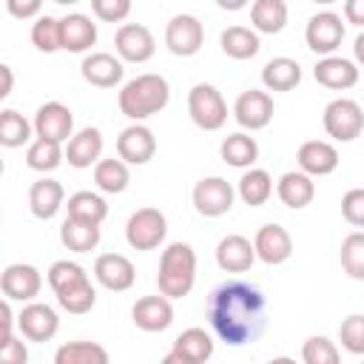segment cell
<instances>
[{"instance_id": "cell-1", "label": "cell", "mask_w": 364, "mask_h": 364, "mask_svg": "<svg viewBox=\"0 0 364 364\" xmlns=\"http://www.w3.org/2000/svg\"><path fill=\"white\" fill-rule=\"evenodd\" d=\"M208 321L228 347L253 344L267 327V299L256 284L228 279L208 299Z\"/></svg>"}, {"instance_id": "cell-2", "label": "cell", "mask_w": 364, "mask_h": 364, "mask_svg": "<svg viewBox=\"0 0 364 364\" xmlns=\"http://www.w3.org/2000/svg\"><path fill=\"white\" fill-rule=\"evenodd\" d=\"M168 100H171V85L162 74H136L119 88L117 105L128 119L142 122L159 114L168 105Z\"/></svg>"}, {"instance_id": "cell-3", "label": "cell", "mask_w": 364, "mask_h": 364, "mask_svg": "<svg viewBox=\"0 0 364 364\" xmlns=\"http://www.w3.org/2000/svg\"><path fill=\"white\" fill-rule=\"evenodd\" d=\"M196 282V253L188 242H171L159 256L156 287L168 299H182Z\"/></svg>"}, {"instance_id": "cell-4", "label": "cell", "mask_w": 364, "mask_h": 364, "mask_svg": "<svg viewBox=\"0 0 364 364\" xmlns=\"http://www.w3.org/2000/svg\"><path fill=\"white\" fill-rule=\"evenodd\" d=\"M188 114L196 128L202 131H219L228 122V102L222 91L210 82H196L188 91Z\"/></svg>"}, {"instance_id": "cell-5", "label": "cell", "mask_w": 364, "mask_h": 364, "mask_svg": "<svg viewBox=\"0 0 364 364\" xmlns=\"http://www.w3.org/2000/svg\"><path fill=\"white\" fill-rule=\"evenodd\" d=\"M321 122H324L327 136H333L336 142H353L364 131V111L355 100L338 97V100L327 102V108L321 114Z\"/></svg>"}, {"instance_id": "cell-6", "label": "cell", "mask_w": 364, "mask_h": 364, "mask_svg": "<svg viewBox=\"0 0 364 364\" xmlns=\"http://www.w3.org/2000/svg\"><path fill=\"white\" fill-rule=\"evenodd\" d=\"M168 219L159 208H139L125 222V242L134 250H154L165 242Z\"/></svg>"}, {"instance_id": "cell-7", "label": "cell", "mask_w": 364, "mask_h": 364, "mask_svg": "<svg viewBox=\"0 0 364 364\" xmlns=\"http://www.w3.org/2000/svg\"><path fill=\"white\" fill-rule=\"evenodd\" d=\"M193 208L196 213L208 216V219H216V216H225L230 208H233V199H236V191L228 179L222 176H205L193 185Z\"/></svg>"}, {"instance_id": "cell-8", "label": "cell", "mask_w": 364, "mask_h": 364, "mask_svg": "<svg viewBox=\"0 0 364 364\" xmlns=\"http://www.w3.org/2000/svg\"><path fill=\"white\" fill-rule=\"evenodd\" d=\"M304 40H307V48L321 54V57H333L336 48L341 46L344 40V23L336 11H318L307 20L304 26Z\"/></svg>"}, {"instance_id": "cell-9", "label": "cell", "mask_w": 364, "mask_h": 364, "mask_svg": "<svg viewBox=\"0 0 364 364\" xmlns=\"http://www.w3.org/2000/svg\"><path fill=\"white\" fill-rule=\"evenodd\" d=\"M205 43V26L193 14H173L165 26V46L176 57H193L199 54Z\"/></svg>"}, {"instance_id": "cell-10", "label": "cell", "mask_w": 364, "mask_h": 364, "mask_svg": "<svg viewBox=\"0 0 364 364\" xmlns=\"http://www.w3.org/2000/svg\"><path fill=\"white\" fill-rule=\"evenodd\" d=\"M114 48L122 63H148L156 51V40L142 23H122L114 34Z\"/></svg>"}, {"instance_id": "cell-11", "label": "cell", "mask_w": 364, "mask_h": 364, "mask_svg": "<svg viewBox=\"0 0 364 364\" xmlns=\"http://www.w3.org/2000/svg\"><path fill=\"white\" fill-rule=\"evenodd\" d=\"M233 119L245 131H262L273 119V97L262 88H247L233 102Z\"/></svg>"}, {"instance_id": "cell-12", "label": "cell", "mask_w": 364, "mask_h": 364, "mask_svg": "<svg viewBox=\"0 0 364 364\" xmlns=\"http://www.w3.org/2000/svg\"><path fill=\"white\" fill-rule=\"evenodd\" d=\"M34 134L37 139H51V142H68L74 136V114L68 105L51 100L43 102L34 114Z\"/></svg>"}, {"instance_id": "cell-13", "label": "cell", "mask_w": 364, "mask_h": 364, "mask_svg": "<svg viewBox=\"0 0 364 364\" xmlns=\"http://www.w3.org/2000/svg\"><path fill=\"white\" fill-rule=\"evenodd\" d=\"M156 154V136L148 125L142 122H131L128 128L119 131L117 136V156L125 165H145L151 162Z\"/></svg>"}, {"instance_id": "cell-14", "label": "cell", "mask_w": 364, "mask_h": 364, "mask_svg": "<svg viewBox=\"0 0 364 364\" xmlns=\"http://www.w3.org/2000/svg\"><path fill=\"white\" fill-rule=\"evenodd\" d=\"M17 330L28 341H51L60 330V316L43 301H28L17 316Z\"/></svg>"}, {"instance_id": "cell-15", "label": "cell", "mask_w": 364, "mask_h": 364, "mask_svg": "<svg viewBox=\"0 0 364 364\" xmlns=\"http://www.w3.org/2000/svg\"><path fill=\"white\" fill-rule=\"evenodd\" d=\"M40 287H43V276L34 264L14 262L0 276V290L9 301H34L40 296Z\"/></svg>"}, {"instance_id": "cell-16", "label": "cell", "mask_w": 364, "mask_h": 364, "mask_svg": "<svg viewBox=\"0 0 364 364\" xmlns=\"http://www.w3.org/2000/svg\"><path fill=\"white\" fill-rule=\"evenodd\" d=\"M94 279L105 290L122 293V290H131L134 287L136 270H134V262L128 256H122V253H102L94 262Z\"/></svg>"}, {"instance_id": "cell-17", "label": "cell", "mask_w": 364, "mask_h": 364, "mask_svg": "<svg viewBox=\"0 0 364 364\" xmlns=\"http://www.w3.org/2000/svg\"><path fill=\"white\" fill-rule=\"evenodd\" d=\"M131 318L139 330L145 333H162L173 324V304L168 296L156 293V296H142L134 301L131 307Z\"/></svg>"}, {"instance_id": "cell-18", "label": "cell", "mask_w": 364, "mask_h": 364, "mask_svg": "<svg viewBox=\"0 0 364 364\" xmlns=\"http://www.w3.org/2000/svg\"><path fill=\"white\" fill-rule=\"evenodd\" d=\"M80 74L88 85H97V88H114L122 82V74H125V65L119 57L108 54V51H91L82 57V65H80Z\"/></svg>"}, {"instance_id": "cell-19", "label": "cell", "mask_w": 364, "mask_h": 364, "mask_svg": "<svg viewBox=\"0 0 364 364\" xmlns=\"http://www.w3.org/2000/svg\"><path fill=\"white\" fill-rule=\"evenodd\" d=\"M256 262V247L247 236L242 233H228L219 239L216 245V264L225 270V273H245L250 270Z\"/></svg>"}, {"instance_id": "cell-20", "label": "cell", "mask_w": 364, "mask_h": 364, "mask_svg": "<svg viewBox=\"0 0 364 364\" xmlns=\"http://www.w3.org/2000/svg\"><path fill=\"white\" fill-rule=\"evenodd\" d=\"M253 247H256V259H262L264 264H282L293 253V239L282 225L270 222V225H262L256 230Z\"/></svg>"}, {"instance_id": "cell-21", "label": "cell", "mask_w": 364, "mask_h": 364, "mask_svg": "<svg viewBox=\"0 0 364 364\" xmlns=\"http://www.w3.org/2000/svg\"><path fill=\"white\" fill-rule=\"evenodd\" d=\"M296 159H299V171L307 176H327L338 168V151H336V145H330L324 139L301 142Z\"/></svg>"}, {"instance_id": "cell-22", "label": "cell", "mask_w": 364, "mask_h": 364, "mask_svg": "<svg viewBox=\"0 0 364 364\" xmlns=\"http://www.w3.org/2000/svg\"><path fill=\"white\" fill-rule=\"evenodd\" d=\"M313 77L318 85L324 88H333V91H347L358 82V68L353 60L347 57H321L316 65H313Z\"/></svg>"}, {"instance_id": "cell-23", "label": "cell", "mask_w": 364, "mask_h": 364, "mask_svg": "<svg viewBox=\"0 0 364 364\" xmlns=\"http://www.w3.org/2000/svg\"><path fill=\"white\" fill-rule=\"evenodd\" d=\"M60 40H63V51L71 54H82L97 43V23H91L88 14H65L60 17Z\"/></svg>"}, {"instance_id": "cell-24", "label": "cell", "mask_w": 364, "mask_h": 364, "mask_svg": "<svg viewBox=\"0 0 364 364\" xmlns=\"http://www.w3.org/2000/svg\"><path fill=\"white\" fill-rule=\"evenodd\" d=\"M100 154H102V134L100 128H80L68 145H65V159L71 168H91L100 162Z\"/></svg>"}, {"instance_id": "cell-25", "label": "cell", "mask_w": 364, "mask_h": 364, "mask_svg": "<svg viewBox=\"0 0 364 364\" xmlns=\"http://www.w3.org/2000/svg\"><path fill=\"white\" fill-rule=\"evenodd\" d=\"M276 196L282 199V205H287L293 210H301V208H307L313 202L316 182H313V176H307L301 171H287L276 182Z\"/></svg>"}, {"instance_id": "cell-26", "label": "cell", "mask_w": 364, "mask_h": 364, "mask_svg": "<svg viewBox=\"0 0 364 364\" xmlns=\"http://www.w3.org/2000/svg\"><path fill=\"white\" fill-rule=\"evenodd\" d=\"M63 199H65V191L57 179L43 176L28 188V208L37 219H54L57 210L63 208Z\"/></svg>"}, {"instance_id": "cell-27", "label": "cell", "mask_w": 364, "mask_h": 364, "mask_svg": "<svg viewBox=\"0 0 364 364\" xmlns=\"http://www.w3.org/2000/svg\"><path fill=\"white\" fill-rule=\"evenodd\" d=\"M301 82V65L293 57H273L262 68V85L267 91H293Z\"/></svg>"}, {"instance_id": "cell-28", "label": "cell", "mask_w": 364, "mask_h": 364, "mask_svg": "<svg viewBox=\"0 0 364 364\" xmlns=\"http://www.w3.org/2000/svg\"><path fill=\"white\" fill-rule=\"evenodd\" d=\"M250 23L256 34H279L287 26V3L284 0H256L250 6Z\"/></svg>"}, {"instance_id": "cell-29", "label": "cell", "mask_w": 364, "mask_h": 364, "mask_svg": "<svg viewBox=\"0 0 364 364\" xmlns=\"http://www.w3.org/2000/svg\"><path fill=\"white\" fill-rule=\"evenodd\" d=\"M222 159L230 165V168H253V162L259 159V142L245 134V131H236L230 136L222 139V148H219Z\"/></svg>"}, {"instance_id": "cell-30", "label": "cell", "mask_w": 364, "mask_h": 364, "mask_svg": "<svg viewBox=\"0 0 364 364\" xmlns=\"http://www.w3.org/2000/svg\"><path fill=\"white\" fill-rule=\"evenodd\" d=\"M173 353H179L182 358H188L191 364H205L213 355V338L210 333H205L202 327H188L173 338Z\"/></svg>"}, {"instance_id": "cell-31", "label": "cell", "mask_w": 364, "mask_h": 364, "mask_svg": "<svg viewBox=\"0 0 364 364\" xmlns=\"http://www.w3.org/2000/svg\"><path fill=\"white\" fill-rule=\"evenodd\" d=\"M54 364H111V355L97 341H65L54 353Z\"/></svg>"}, {"instance_id": "cell-32", "label": "cell", "mask_w": 364, "mask_h": 364, "mask_svg": "<svg viewBox=\"0 0 364 364\" xmlns=\"http://www.w3.org/2000/svg\"><path fill=\"white\" fill-rule=\"evenodd\" d=\"M222 43V51L230 57V60H250L259 54L262 43H259V34L247 26H228L219 37Z\"/></svg>"}, {"instance_id": "cell-33", "label": "cell", "mask_w": 364, "mask_h": 364, "mask_svg": "<svg viewBox=\"0 0 364 364\" xmlns=\"http://www.w3.org/2000/svg\"><path fill=\"white\" fill-rule=\"evenodd\" d=\"M60 242L74 253H88L100 245V225L65 216V222L60 228Z\"/></svg>"}, {"instance_id": "cell-34", "label": "cell", "mask_w": 364, "mask_h": 364, "mask_svg": "<svg viewBox=\"0 0 364 364\" xmlns=\"http://www.w3.org/2000/svg\"><path fill=\"white\" fill-rule=\"evenodd\" d=\"M236 193H239V199L245 205L259 208L273 196V179H270V173L264 168H250V171L242 173L239 185H236Z\"/></svg>"}, {"instance_id": "cell-35", "label": "cell", "mask_w": 364, "mask_h": 364, "mask_svg": "<svg viewBox=\"0 0 364 364\" xmlns=\"http://www.w3.org/2000/svg\"><path fill=\"white\" fill-rule=\"evenodd\" d=\"M94 182H97V188L102 191V193H122L125 188H128V182H131V173H128V165L117 156H111V159H100L97 165H94Z\"/></svg>"}, {"instance_id": "cell-36", "label": "cell", "mask_w": 364, "mask_h": 364, "mask_svg": "<svg viewBox=\"0 0 364 364\" xmlns=\"http://www.w3.org/2000/svg\"><path fill=\"white\" fill-rule=\"evenodd\" d=\"M68 216L71 219H82V222H94V225H102V219L108 216V205L100 193H91V191H77L68 196Z\"/></svg>"}, {"instance_id": "cell-37", "label": "cell", "mask_w": 364, "mask_h": 364, "mask_svg": "<svg viewBox=\"0 0 364 364\" xmlns=\"http://www.w3.org/2000/svg\"><path fill=\"white\" fill-rule=\"evenodd\" d=\"M34 122H28L23 114H17L14 108H3L0 111V145L3 148H20L31 139Z\"/></svg>"}, {"instance_id": "cell-38", "label": "cell", "mask_w": 364, "mask_h": 364, "mask_svg": "<svg viewBox=\"0 0 364 364\" xmlns=\"http://www.w3.org/2000/svg\"><path fill=\"white\" fill-rule=\"evenodd\" d=\"M63 159H65L63 145L60 142H51V139H34L28 145V151H26V165L31 171H40V173L60 168Z\"/></svg>"}, {"instance_id": "cell-39", "label": "cell", "mask_w": 364, "mask_h": 364, "mask_svg": "<svg viewBox=\"0 0 364 364\" xmlns=\"http://www.w3.org/2000/svg\"><path fill=\"white\" fill-rule=\"evenodd\" d=\"M46 279H48L54 296H57V293H65V290H74V287H80V284H85V282H91L88 273H85V267L77 264V262H68V259L54 262V264L48 267V276H46Z\"/></svg>"}, {"instance_id": "cell-40", "label": "cell", "mask_w": 364, "mask_h": 364, "mask_svg": "<svg viewBox=\"0 0 364 364\" xmlns=\"http://www.w3.org/2000/svg\"><path fill=\"white\" fill-rule=\"evenodd\" d=\"M338 259H341V267L350 279L364 282V230H353L341 239Z\"/></svg>"}, {"instance_id": "cell-41", "label": "cell", "mask_w": 364, "mask_h": 364, "mask_svg": "<svg viewBox=\"0 0 364 364\" xmlns=\"http://www.w3.org/2000/svg\"><path fill=\"white\" fill-rule=\"evenodd\" d=\"M31 43L37 51H46V54H54L63 48V40H60V20L51 17V14H40L31 26Z\"/></svg>"}, {"instance_id": "cell-42", "label": "cell", "mask_w": 364, "mask_h": 364, "mask_svg": "<svg viewBox=\"0 0 364 364\" xmlns=\"http://www.w3.org/2000/svg\"><path fill=\"white\" fill-rule=\"evenodd\" d=\"M301 364H341V353L327 336H310L301 344Z\"/></svg>"}, {"instance_id": "cell-43", "label": "cell", "mask_w": 364, "mask_h": 364, "mask_svg": "<svg viewBox=\"0 0 364 364\" xmlns=\"http://www.w3.org/2000/svg\"><path fill=\"white\" fill-rule=\"evenodd\" d=\"M57 304L65 310V313H74V316H82L88 313L94 304H97V290L91 282L74 287V290H65V293H57Z\"/></svg>"}, {"instance_id": "cell-44", "label": "cell", "mask_w": 364, "mask_h": 364, "mask_svg": "<svg viewBox=\"0 0 364 364\" xmlns=\"http://www.w3.org/2000/svg\"><path fill=\"white\" fill-rule=\"evenodd\" d=\"M338 341L347 353L364 355V313H350L338 327Z\"/></svg>"}, {"instance_id": "cell-45", "label": "cell", "mask_w": 364, "mask_h": 364, "mask_svg": "<svg viewBox=\"0 0 364 364\" xmlns=\"http://www.w3.org/2000/svg\"><path fill=\"white\" fill-rule=\"evenodd\" d=\"M91 11L102 23H122L131 14V0H91Z\"/></svg>"}, {"instance_id": "cell-46", "label": "cell", "mask_w": 364, "mask_h": 364, "mask_svg": "<svg viewBox=\"0 0 364 364\" xmlns=\"http://www.w3.org/2000/svg\"><path fill=\"white\" fill-rule=\"evenodd\" d=\"M341 216L355 225V228H364V188H350L344 196H341Z\"/></svg>"}, {"instance_id": "cell-47", "label": "cell", "mask_w": 364, "mask_h": 364, "mask_svg": "<svg viewBox=\"0 0 364 364\" xmlns=\"http://www.w3.org/2000/svg\"><path fill=\"white\" fill-rule=\"evenodd\" d=\"M0 364H28V347L14 333H6L0 341Z\"/></svg>"}, {"instance_id": "cell-48", "label": "cell", "mask_w": 364, "mask_h": 364, "mask_svg": "<svg viewBox=\"0 0 364 364\" xmlns=\"http://www.w3.org/2000/svg\"><path fill=\"white\" fill-rule=\"evenodd\" d=\"M6 9H9L11 17L26 20V17H40L43 3H40V0H26V3H20V0H6Z\"/></svg>"}, {"instance_id": "cell-49", "label": "cell", "mask_w": 364, "mask_h": 364, "mask_svg": "<svg viewBox=\"0 0 364 364\" xmlns=\"http://www.w3.org/2000/svg\"><path fill=\"white\" fill-rule=\"evenodd\" d=\"M344 20L353 26H364V0H347L344 3Z\"/></svg>"}, {"instance_id": "cell-50", "label": "cell", "mask_w": 364, "mask_h": 364, "mask_svg": "<svg viewBox=\"0 0 364 364\" xmlns=\"http://www.w3.org/2000/svg\"><path fill=\"white\" fill-rule=\"evenodd\" d=\"M0 313H3V336L6 333H14V316H11V301L9 299L0 304Z\"/></svg>"}, {"instance_id": "cell-51", "label": "cell", "mask_w": 364, "mask_h": 364, "mask_svg": "<svg viewBox=\"0 0 364 364\" xmlns=\"http://www.w3.org/2000/svg\"><path fill=\"white\" fill-rule=\"evenodd\" d=\"M0 74H3V88H0V97L6 100L11 94V85H14V74H11V65H0Z\"/></svg>"}, {"instance_id": "cell-52", "label": "cell", "mask_w": 364, "mask_h": 364, "mask_svg": "<svg viewBox=\"0 0 364 364\" xmlns=\"http://www.w3.org/2000/svg\"><path fill=\"white\" fill-rule=\"evenodd\" d=\"M353 54H355V63L364 65V31L355 37V43H353Z\"/></svg>"}, {"instance_id": "cell-53", "label": "cell", "mask_w": 364, "mask_h": 364, "mask_svg": "<svg viewBox=\"0 0 364 364\" xmlns=\"http://www.w3.org/2000/svg\"><path fill=\"white\" fill-rule=\"evenodd\" d=\"M159 364H191V361H188V358H182L179 353H173V350H171V353H165V355H162V361H159Z\"/></svg>"}, {"instance_id": "cell-54", "label": "cell", "mask_w": 364, "mask_h": 364, "mask_svg": "<svg viewBox=\"0 0 364 364\" xmlns=\"http://www.w3.org/2000/svg\"><path fill=\"white\" fill-rule=\"evenodd\" d=\"M245 6V0H233V3H228V0H219V9H242Z\"/></svg>"}, {"instance_id": "cell-55", "label": "cell", "mask_w": 364, "mask_h": 364, "mask_svg": "<svg viewBox=\"0 0 364 364\" xmlns=\"http://www.w3.org/2000/svg\"><path fill=\"white\" fill-rule=\"evenodd\" d=\"M267 364H296V358H290V355H279V358H270Z\"/></svg>"}, {"instance_id": "cell-56", "label": "cell", "mask_w": 364, "mask_h": 364, "mask_svg": "<svg viewBox=\"0 0 364 364\" xmlns=\"http://www.w3.org/2000/svg\"><path fill=\"white\" fill-rule=\"evenodd\" d=\"M361 364H364V361H361Z\"/></svg>"}]
</instances>
